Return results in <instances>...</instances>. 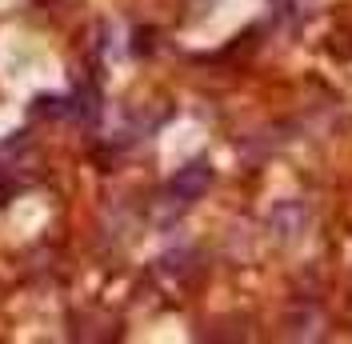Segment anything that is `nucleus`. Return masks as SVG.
<instances>
[{
    "instance_id": "1",
    "label": "nucleus",
    "mask_w": 352,
    "mask_h": 344,
    "mask_svg": "<svg viewBox=\"0 0 352 344\" xmlns=\"http://www.w3.org/2000/svg\"><path fill=\"white\" fill-rule=\"evenodd\" d=\"M208 180H212L208 164H204V160H197V164H188L184 172H176L173 184H168V193H173L176 200H197V196L208 189Z\"/></svg>"
}]
</instances>
